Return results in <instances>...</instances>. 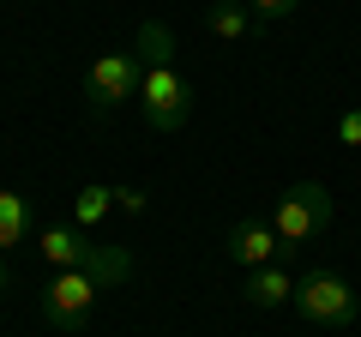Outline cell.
<instances>
[{"mask_svg":"<svg viewBox=\"0 0 361 337\" xmlns=\"http://www.w3.org/2000/svg\"><path fill=\"white\" fill-rule=\"evenodd\" d=\"M289 307L307 325H319V331H349L355 313H361V295L349 289V277H337V271H301Z\"/></svg>","mask_w":361,"mask_h":337,"instance_id":"obj_1","label":"cell"},{"mask_svg":"<svg viewBox=\"0 0 361 337\" xmlns=\"http://www.w3.org/2000/svg\"><path fill=\"white\" fill-rule=\"evenodd\" d=\"M139 78H145V61L133 49H109L103 61H90V73H85L90 115H115V109L139 103Z\"/></svg>","mask_w":361,"mask_h":337,"instance_id":"obj_2","label":"cell"},{"mask_svg":"<svg viewBox=\"0 0 361 337\" xmlns=\"http://www.w3.org/2000/svg\"><path fill=\"white\" fill-rule=\"evenodd\" d=\"M139 115L151 133H180L193 115V85L180 78V66H145L139 78Z\"/></svg>","mask_w":361,"mask_h":337,"instance_id":"obj_3","label":"cell"},{"mask_svg":"<svg viewBox=\"0 0 361 337\" xmlns=\"http://www.w3.org/2000/svg\"><path fill=\"white\" fill-rule=\"evenodd\" d=\"M331 217H337V205H331V193H325L319 181H295L277 205H271V229L283 235L289 247H301L319 229H331Z\"/></svg>","mask_w":361,"mask_h":337,"instance_id":"obj_4","label":"cell"},{"mask_svg":"<svg viewBox=\"0 0 361 337\" xmlns=\"http://www.w3.org/2000/svg\"><path fill=\"white\" fill-rule=\"evenodd\" d=\"M97 295H103V283L90 271H54V283L42 289V319L61 325V331H78L97 307Z\"/></svg>","mask_w":361,"mask_h":337,"instance_id":"obj_5","label":"cell"},{"mask_svg":"<svg viewBox=\"0 0 361 337\" xmlns=\"http://www.w3.org/2000/svg\"><path fill=\"white\" fill-rule=\"evenodd\" d=\"M223 253H229L235 265H247V271H259V265H289V259H295V247L271 229V217H247V223H235V229L223 235Z\"/></svg>","mask_w":361,"mask_h":337,"instance_id":"obj_6","label":"cell"},{"mask_svg":"<svg viewBox=\"0 0 361 337\" xmlns=\"http://www.w3.org/2000/svg\"><path fill=\"white\" fill-rule=\"evenodd\" d=\"M295 301V271L289 265H259V271H247V307L271 313V307H289Z\"/></svg>","mask_w":361,"mask_h":337,"instance_id":"obj_7","label":"cell"},{"mask_svg":"<svg viewBox=\"0 0 361 337\" xmlns=\"http://www.w3.org/2000/svg\"><path fill=\"white\" fill-rule=\"evenodd\" d=\"M90 247H97V241H85V229H61V223L37 235V253L54 265V271H78V265L90 259Z\"/></svg>","mask_w":361,"mask_h":337,"instance_id":"obj_8","label":"cell"},{"mask_svg":"<svg viewBox=\"0 0 361 337\" xmlns=\"http://www.w3.org/2000/svg\"><path fill=\"white\" fill-rule=\"evenodd\" d=\"M205 25H211V37H217V42H241L247 30H253V6H247V0H211V6H205Z\"/></svg>","mask_w":361,"mask_h":337,"instance_id":"obj_9","label":"cell"},{"mask_svg":"<svg viewBox=\"0 0 361 337\" xmlns=\"http://www.w3.org/2000/svg\"><path fill=\"white\" fill-rule=\"evenodd\" d=\"M30 241V199L13 193V187H0V253L6 247Z\"/></svg>","mask_w":361,"mask_h":337,"instance_id":"obj_10","label":"cell"},{"mask_svg":"<svg viewBox=\"0 0 361 337\" xmlns=\"http://www.w3.org/2000/svg\"><path fill=\"white\" fill-rule=\"evenodd\" d=\"M133 54H139L145 66H175V30L157 25V18H145L139 37H133Z\"/></svg>","mask_w":361,"mask_h":337,"instance_id":"obj_11","label":"cell"},{"mask_svg":"<svg viewBox=\"0 0 361 337\" xmlns=\"http://www.w3.org/2000/svg\"><path fill=\"white\" fill-rule=\"evenodd\" d=\"M78 271H90V277H97L103 289H115L121 277L133 271V253H127V247H90V259L78 265Z\"/></svg>","mask_w":361,"mask_h":337,"instance_id":"obj_12","label":"cell"},{"mask_svg":"<svg viewBox=\"0 0 361 337\" xmlns=\"http://www.w3.org/2000/svg\"><path fill=\"white\" fill-rule=\"evenodd\" d=\"M109 205H115V187H78V199H73V217H78V229L103 223V217H109Z\"/></svg>","mask_w":361,"mask_h":337,"instance_id":"obj_13","label":"cell"},{"mask_svg":"<svg viewBox=\"0 0 361 337\" xmlns=\"http://www.w3.org/2000/svg\"><path fill=\"white\" fill-rule=\"evenodd\" d=\"M337 139H343V145H361V103H349L343 115H337Z\"/></svg>","mask_w":361,"mask_h":337,"instance_id":"obj_14","label":"cell"},{"mask_svg":"<svg viewBox=\"0 0 361 337\" xmlns=\"http://www.w3.org/2000/svg\"><path fill=\"white\" fill-rule=\"evenodd\" d=\"M247 6H253V18H289L301 0H247Z\"/></svg>","mask_w":361,"mask_h":337,"instance_id":"obj_15","label":"cell"},{"mask_svg":"<svg viewBox=\"0 0 361 337\" xmlns=\"http://www.w3.org/2000/svg\"><path fill=\"white\" fill-rule=\"evenodd\" d=\"M115 205L127 211V217H139V211H145V193H139V187H115Z\"/></svg>","mask_w":361,"mask_h":337,"instance_id":"obj_16","label":"cell"},{"mask_svg":"<svg viewBox=\"0 0 361 337\" xmlns=\"http://www.w3.org/2000/svg\"><path fill=\"white\" fill-rule=\"evenodd\" d=\"M0 295H6V259H0Z\"/></svg>","mask_w":361,"mask_h":337,"instance_id":"obj_17","label":"cell"}]
</instances>
